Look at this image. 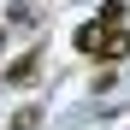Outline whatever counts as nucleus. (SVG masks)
Returning a JSON list of instances; mask_svg holds the SVG:
<instances>
[{
	"instance_id": "obj_1",
	"label": "nucleus",
	"mask_w": 130,
	"mask_h": 130,
	"mask_svg": "<svg viewBox=\"0 0 130 130\" xmlns=\"http://www.w3.org/2000/svg\"><path fill=\"white\" fill-rule=\"evenodd\" d=\"M77 53L106 59V65H112V59H130V30H124V24H112V30H106V24H95V18H89V24L77 30Z\"/></svg>"
},
{
	"instance_id": "obj_2",
	"label": "nucleus",
	"mask_w": 130,
	"mask_h": 130,
	"mask_svg": "<svg viewBox=\"0 0 130 130\" xmlns=\"http://www.w3.org/2000/svg\"><path fill=\"white\" fill-rule=\"evenodd\" d=\"M36 77H41V47H30L24 59H12L6 71H0V83H6V89H30Z\"/></svg>"
},
{
	"instance_id": "obj_3",
	"label": "nucleus",
	"mask_w": 130,
	"mask_h": 130,
	"mask_svg": "<svg viewBox=\"0 0 130 130\" xmlns=\"http://www.w3.org/2000/svg\"><path fill=\"white\" fill-rule=\"evenodd\" d=\"M6 130H41V106H18L6 118Z\"/></svg>"
},
{
	"instance_id": "obj_4",
	"label": "nucleus",
	"mask_w": 130,
	"mask_h": 130,
	"mask_svg": "<svg viewBox=\"0 0 130 130\" xmlns=\"http://www.w3.org/2000/svg\"><path fill=\"white\" fill-rule=\"evenodd\" d=\"M95 24H106V30H112V24H124V0H106V6L95 12Z\"/></svg>"
}]
</instances>
